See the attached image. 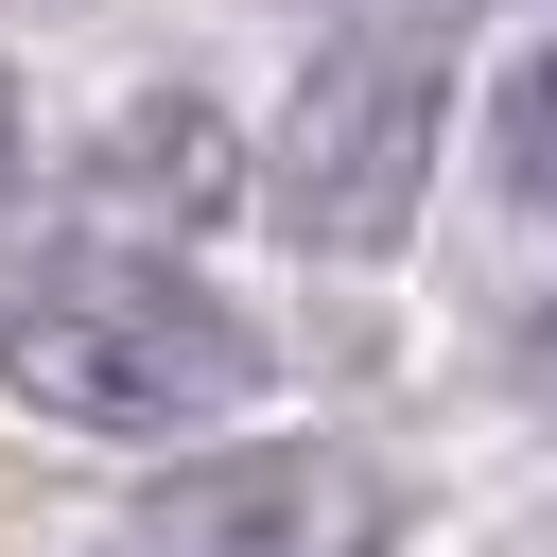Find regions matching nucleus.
<instances>
[{"label":"nucleus","mask_w":557,"mask_h":557,"mask_svg":"<svg viewBox=\"0 0 557 557\" xmlns=\"http://www.w3.org/2000/svg\"><path fill=\"white\" fill-rule=\"evenodd\" d=\"M0 400H35L70 435H191V418L261 400V331L157 244H35L0 278Z\"/></svg>","instance_id":"f257e3e1"},{"label":"nucleus","mask_w":557,"mask_h":557,"mask_svg":"<svg viewBox=\"0 0 557 557\" xmlns=\"http://www.w3.org/2000/svg\"><path fill=\"white\" fill-rule=\"evenodd\" d=\"M0 191H17V87H0Z\"/></svg>","instance_id":"0eeeda50"},{"label":"nucleus","mask_w":557,"mask_h":557,"mask_svg":"<svg viewBox=\"0 0 557 557\" xmlns=\"http://www.w3.org/2000/svg\"><path fill=\"white\" fill-rule=\"evenodd\" d=\"M331 17H383V0H331Z\"/></svg>","instance_id":"6e6552de"},{"label":"nucleus","mask_w":557,"mask_h":557,"mask_svg":"<svg viewBox=\"0 0 557 557\" xmlns=\"http://www.w3.org/2000/svg\"><path fill=\"white\" fill-rule=\"evenodd\" d=\"M435 139H453V35H435L418 0L348 17V35L296 70L278 139H261V209H278V244H313V261H383V244L418 226V191H435Z\"/></svg>","instance_id":"f03ea898"},{"label":"nucleus","mask_w":557,"mask_h":557,"mask_svg":"<svg viewBox=\"0 0 557 557\" xmlns=\"http://www.w3.org/2000/svg\"><path fill=\"white\" fill-rule=\"evenodd\" d=\"M522 366H540V400H557V313H540V348H522Z\"/></svg>","instance_id":"423d86ee"},{"label":"nucleus","mask_w":557,"mask_h":557,"mask_svg":"<svg viewBox=\"0 0 557 557\" xmlns=\"http://www.w3.org/2000/svg\"><path fill=\"white\" fill-rule=\"evenodd\" d=\"M383 470L331 453V435H278V453H191L157 470L87 557H383Z\"/></svg>","instance_id":"7ed1b4c3"},{"label":"nucleus","mask_w":557,"mask_h":557,"mask_svg":"<svg viewBox=\"0 0 557 557\" xmlns=\"http://www.w3.org/2000/svg\"><path fill=\"white\" fill-rule=\"evenodd\" d=\"M487 174H505L522 226H557V35L505 70V104H487Z\"/></svg>","instance_id":"39448f33"},{"label":"nucleus","mask_w":557,"mask_h":557,"mask_svg":"<svg viewBox=\"0 0 557 557\" xmlns=\"http://www.w3.org/2000/svg\"><path fill=\"white\" fill-rule=\"evenodd\" d=\"M209 157H226V122H209V104H122V122H104V157H87V191H104V209H209V191H226Z\"/></svg>","instance_id":"20e7f679"}]
</instances>
